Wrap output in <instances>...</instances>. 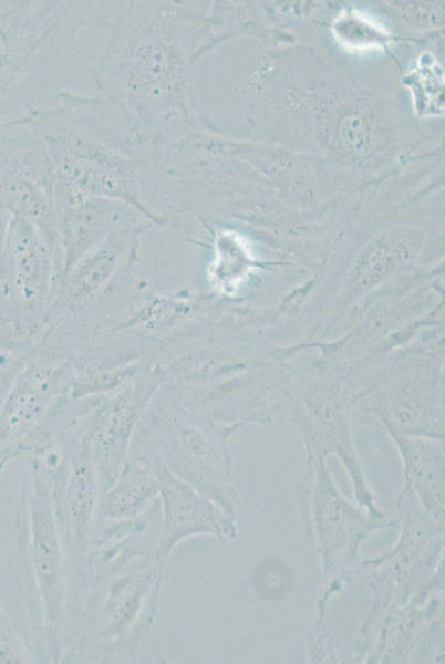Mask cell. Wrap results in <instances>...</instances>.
I'll list each match as a JSON object with an SVG mask.
<instances>
[{"instance_id": "obj_2", "label": "cell", "mask_w": 445, "mask_h": 664, "mask_svg": "<svg viewBox=\"0 0 445 664\" xmlns=\"http://www.w3.org/2000/svg\"><path fill=\"white\" fill-rule=\"evenodd\" d=\"M444 271V184L402 176L369 184L335 246L289 292L306 324L300 352L339 335L368 302L407 281Z\"/></svg>"}, {"instance_id": "obj_26", "label": "cell", "mask_w": 445, "mask_h": 664, "mask_svg": "<svg viewBox=\"0 0 445 664\" xmlns=\"http://www.w3.org/2000/svg\"><path fill=\"white\" fill-rule=\"evenodd\" d=\"M327 29L335 45L352 55L383 52L390 58L403 60L405 58L396 55L395 45L418 44L395 34L356 6L340 4V2L335 3Z\"/></svg>"}, {"instance_id": "obj_32", "label": "cell", "mask_w": 445, "mask_h": 664, "mask_svg": "<svg viewBox=\"0 0 445 664\" xmlns=\"http://www.w3.org/2000/svg\"><path fill=\"white\" fill-rule=\"evenodd\" d=\"M12 218L13 214L7 208L0 206V259L8 238Z\"/></svg>"}, {"instance_id": "obj_3", "label": "cell", "mask_w": 445, "mask_h": 664, "mask_svg": "<svg viewBox=\"0 0 445 664\" xmlns=\"http://www.w3.org/2000/svg\"><path fill=\"white\" fill-rule=\"evenodd\" d=\"M209 3L132 0L111 20L91 77L96 94L123 112L146 148L203 124L195 69L213 51Z\"/></svg>"}, {"instance_id": "obj_1", "label": "cell", "mask_w": 445, "mask_h": 664, "mask_svg": "<svg viewBox=\"0 0 445 664\" xmlns=\"http://www.w3.org/2000/svg\"><path fill=\"white\" fill-rule=\"evenodd\" d=\"M322 46L269 48L245 85L249 139L324 158L362 183L396 170L434 136L402 100V64L360 66Z\"/></svg>"}, {"instance_id": "obj_11", "label": "cell", "mask_w": 445, "mask_h": 664, "mask_svg": "<svg viewBox=\"0 0 445 664\" xmlns=\"http://www.w3.org/2000/svg\"><path fill=\"white\" fill-rule=\"evenodd\" d=\"M397 508L402 522L397 542L382 557L360 564L370 572L374 599L353 662H362L377 627L390 612L420 595L444 589V525L423 510L406 485Z\"/></svg>"}, {"instance_id": "obj_29", "label": "cell", "mask_w": 445, "mask_h": 664, "mask_svg": "<svg viewBox=\"0 0 445 664\" xmlns=\"http://www.w3.org/2000/svg\"><path fill=\"white\" fill-rule=\"evenodd\" d=\"M35 662L39 657L27 634L0 606V664Z\"/></svg>"}, {"instance_id": "obj_9", "label": "cell", "mask_w": 445, "mask_h": 664, "mask_svg": "<svg viewBox=\"0 0 445 664\" xmlns=\"http://www.w3.org/2000/svg\"><path fill=\"white\" fill-rule=\"evenodd\" d=\"M353 419L389 436L444 440V329L415 339L343 373Z\"/></svg>"}, {"instance_id": "obj_17", "label": "cell", "mask_w": 445, "mask_h": 664, "mask_svg": "<svg viewBox=\"0 0 445 664\" xmlns=\"http://www.w3.org/2000/svg\"><path fill=\"white\" fill-rule=\"evenodd\" d=\"M73 355L35 346L0 402V471L23 447L59 398L71 388Z\"/></svg>"}, {"instance_id": "obj_16", "label": "cell", "mask_w": 445, "mask_h": 664, "mask_svg": "<svg viewBox=\"0 0 445 664\" xmlns=\"http://www.w3.org/2000/svg\"><path fill=\"white\" fill-rule=\"evenodd\" d=\"M17 128L0 129V206L40 231L62 269L51 164L39 136L25 125Z\"/></svg>"}, {"instance_id": "obj_10", "label": "cell", "mask_w": 445, "mask_h": 664, "mask_svg": "<svg viewBox=\"0 0 445 664\" xmlns=\"http://www.w3.org/2000/svg\"><path fill=\"white\" fill-rule=\"evenodd\" d=\"M234 430L186 408L170 387L155 393L139 421L130 458L163 466L236 519L238 491L228 445Z\"/></svg>"}, {"instance_id": "obj_24", "label": "cell", "mask_w": 445, "mask_h": 664, "mask_svg": "<svg viewBox=\"0 0 445 664\" xmlns=\"http://www.w3.org/2000/svg\"><path fill=\"white\" fill-rule=\"evenodd\" d=\"M403 461L404 484L423 510L444 525V440L392 435Z\"/></svg>"}, {"instance_id": "obj_28", "label": "cell", "mask_w": 445, "mask_h": 664, "mask_svg": "<svg viewBox=\"0 0 445 664\" xmlns=\"http://www.w3.org/2000/svg\"><path fill=\"white\" fill-rule=\"evenodd\" d=\"M368 6L391 22L399 35L418 44L443 39L444 2L442 1H376Z\"/></svg>"}, {"instance_id": "obj_6", "label": "cell", "mask_w": 445, "mask_h": 664, "mask_svg": "<svg viewBox=\"0 0 445 664\" xmlns=\"http://www.w3.org/2000/svg\"><path fill=\"white\" fill-rule=\"evenodd\" d=\"M46 151L55 210L90 197L122 200L155 226L139 188L146 149L136 129L112 102L63 90L52 103L22 121Z\"/></svg>"}, {"instance_id": "obj_19", "label": "cell", "mask_w": 445, "mask_h": 664, "mask_svg": "<svg viewBox=\"0 0 445 664\" xmlns=\"http://www.w3.org/2000/svg\"><path fill=\"white\" fill-rule=\"evenodd\" d=\"M443 591H431L390 612L377 627L362 662H442Z\"/></svg>"}, {"instance_id": "obj_22", "label": "cell", "mask_w": 445, "mask_h": 664, "mask_svg": "<svg viewBox=\"0 0 445 664\" xmlns=\"http://www.w3.org/2000/svg\"><path fill=\"white\" fill-rule=\"evenodd\" d=\"M55 215L63 250L62 277L117 228L149 220L135 207L106 197L82 199L56 209Z\"/></svg>"}, {"instance_id": "obj_20", "label": "cell", "mask_w": 445, "mask_h": 664, "mask_svg": "<svg viewBox=\"0 0 445 664\" xmlns=\"http://www.w3.org/2000/svg\"><path fill=\"white\" fill-rule=\"evenodd\" d=\"M153 226L145 219L120 227L85 255L61 278L46 323L76 315L96 303L117 272L136 260L139 237Z\"/></svg>"}, {"instance_id": "obj_15", "label": "cell", "mask_w": 445, "mask_h": 664, "mask_svg": "<svg viewBox=\"0 0 445 664\" xmlns=\"http://www.w3.org/2000/svg\"><path fill=\"white\" fill-rule=\"evenodd\" d=\"M62 270L40 231L13 215L0 259V290L20 332L42 336Z\"/></svg>"}, {"instance_id": "obj_4", "label": "cell", "mask_w": 445, "mask_h": 664, "mask_svg": "<svg viewBox=\"0 0 445 664\" xmlns=\"http://www.w3.org/2000/svg\"><path fill=\"white\" fill-rule=\"evenodd\" d=\"M139 188L163 227L183 215L204 226L222 220L240 226L280 204L287 179L276 145L231 137L204 123L145 149Z\"/></svg>"}, {"instance_id": "obj_5", "label": "cell", "mask_w": 445, "mask_h": 664, "mask_svg": "<svg viewBox=\"0 0 445 664\" xmlns=\"http://www.w3.org/2000/svg\"><path fill=\"white\" fill-rule=\"evenodd\" d=\"M158 498L138 518L96 529L72 598L61 663H131L161 602Z\"/></svg>"}, {"instance_id": "obj_21", "label": "cell", "mask_w": 445, "mask_h": 664, "mask_svg": "<svg viewBox=\"0 0 445 664\" xmlns=\"http://www.w3.org/2000/svg\"><path fill=\"white\" fill-rule=\"evenodd\" d=\"M151 469L158 487V553L162 558L166 559L178 543L193 536L209 535L220 540L236 538V519L227 516L211 499L163 466Z\"/></svg>"}, {"instance_id": "obj_12", "label": "cell", "mask_w": 445, "mask_h": 664, "mask_svg": "<svg viewBox=\"0 0 445 664\" xmlns=\"http://www.w3.org/2000/svg\"><path fill=\"white\" fill-rule=\"evenodd\" d=\"M281 396L291 407L307 454L325 459L337 455L351 478L356 502L373 513L375 506L353 439L354 400L342 373L312 360L284 366Z\"/></svg>"}, {"instance_id": "obj_7", "label": "cell", "mask_w": 445, "mask_h": 664, "mask_svg": "<svg viewBox=\"0 0 445 664\" xmlns=\"http://www.w3.org/2000/svg\"><path fill=\"white\" fill-rule=\"evenodd\" d=\"M104 3L0 1V129L18 125L64 90L81 30L110 25Z\"/></svg>"}, {"instance_id": "obj_31", "label": "cell", "mask_w": 445, "mask_h": 664, "mask_svg": "<svg viewBox=\"0 0 445 664\" xmlns=\"http://www.w3.org/2000/svg\"><path fill=\"white\" fill-rule=\"evenodd\" d=\"M35 346L13 326L0 321V356L20 350Z\"/></svg>"}, {"instance_id": "obj_18", "label": "cell", "mask_w": 445, "mask_h": 664, "mask_svg": "<svg viewBox=\"0 0 445 664\" xmlns=\"http://www.w3.org/2000/svg\"><path fill=\"white\" fill-rule=\"evenodd\" d=\"M165 380L161 364L145 362L134 376L108 394L85 418L84 436L91 448L102 494L127 463L135 429Z\"/></svg>"}, {"instance_id": "obj_14", "label": "cell", "mask_w": 445, "mask_h": 664, "mask_svg": "<svg viewBox=\"0 0 445 664\" xmlns=\"http://www.w3.org/2000/svg\"><path fill=\"white\" fill-rule=\"evenodd\" d=\"M84 421L59 439L52 467V501L60 537L71 567V591L84 579L96 511L102 495Z\"/></svg>"}, {"instance_id": "obj_27", "label": "cell", "mask_w": 445, "mask_h": 664, "mask_svg": "<svg viewBox=\"0 0 445 664\" xmlns=\"http://www.w3.org/2000/svg\"><path fill=\"white\" fill-rule=\"evenodd\" d=\"M444 41L424 46L402 73L401 85L411 96L413 114L421 120L444 114Z\"/></svg>"}, {"instance_id": "obj_13", "label": "cell", "mask_w": 445, "mask_h": 664, "mask_svg": "<svg viewBox=\"0 0 445 664\" xmlns=\"http://www.w3.org/2000/svg\"><path fill=\"white\" fill-rule=\"evenodd\" d=\"M301 512L322 564L321 595L331 598L359 570L360 547L375 530L393 527L395 519L354 507L337 489L325 459L307 454L303 477L297 486Z\"/></svg>"}, {"instance_id": "obj_30", "label": "cell", "mask_w": 445, "mask_h": 664, "mask_svg": "<svg viewBox=\"0 0 445 664\" xmlns=\"http://www.w3.org/2000/svg\"><path fill=\"white\" fill-rule=\"evenodd\" d=\"M279 562L272 561L270 563H262L261 569L256 574L268 578L266 580H256L257 587L259 590L266 591L267 596H278L277 593L283 594V590L288 589L286 587V582L289 580L288 572L283 570V564L280 566L277 573L276 569ZM263 579V578H260ZM265 595V596H266Z\"/></svg>"}, {"instance_id": "obj_8", "label": "cell", "mask_w": 445, "mask_h": 664, "mask_svg": "<svg viewBox=\"0 0 445 664\" xmlns=\"http://www.w3.org/2000/svg\"><path fill=\"white\" fill-rule=\"evenodd\" d=\"M56 453L30 455L15 511L17 542L8 570L22 596L42 662L61 663L71 595V567L52 501Z\"/></svg>"}, {"instance_id": "obj_25", "label": "cell", "mask_w": 445, "mask_h": 664, "mask_svg": "<svg viewBox=\"0 0 445 664\" xmlns=\"http://www.w3.org/2000/svg\"><path fill=\"white\" fill-rule=\"evenodd\" d=\"M157 498L158 487L153 470L128 458L114 483L101 495L95 527L134 520Z\"/></svg>"}, {"instance_id": "obj_23", "label": "cell", "mask_w": 445, "mask_h": 664, "mask_svg": "<svg viewBox=\"0 0 445 664\" xmlns=\"http://www.w3.org/2000/svg\"><path fill=\"white\" fill-rule=\"evenodd\" d=\"M210 236L211 258L206 278L214 295L235 302L261 270L293 266L286 260H261L252 249L250 237L222 224L206 226Z\"/></svg>"}]
</instances>
